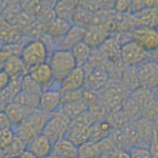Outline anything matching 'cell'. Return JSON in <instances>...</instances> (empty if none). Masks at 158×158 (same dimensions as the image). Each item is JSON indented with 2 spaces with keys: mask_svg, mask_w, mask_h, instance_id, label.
Here are the masks:
<instances>
[{
  "mask_svg": "<svg viewBox=\"0 0 158 158\" xmlns=\"http://www.w3.org/2000/svg\"><path fill=\"white\" fill-rule=\"evenodd\" d=\"M6 3H7V2H2V1H0V16H1L2 13H3V11H4V9H6Z\"/></svg>",
  "mask_w": 158,
  "mask_h": 158,
  "instance_id": "40",
  "label": "cell"
},
{
  "mask_svg": "<svg viewBox=\"0 0 158 158\" xmlns=\"http://www.w3.org/2000/svg\"><path fill=\"white\" fill-rule=\"evenodd\" d=\"M10 83H11V77L4 71H0V92L6 90Z\"/></svg>",
  "mask_w": 158,
  "mask_h": 158,
  "instance_id": "35",
  "label": "cell"
},
{
  "mask_svg": "<svg viewBox=\"0 0 158 158\" xmlns=\"http://www.w3.org/2000/svg\"><path fill=\"white\" fill-rule=\"evenodd\" d=\"M36 110H32L29 108L21 106V104L12 101L10 102L4 109V112L6 113V115L9 116L10 120L12 122V126L15 127L17 124H19L21 121H23L27 116H30L33 112H35Z\"/></svg>",
  "mask_w": 158,
  "mask_h": 158,
  "instance_id": "19",
  "label": "cell"
},
{
  "mask_svg": "<svg viewBox=\"0 0 158 158\" xmlns=\"http://www.w3.org/2000/svg\"><path fill=\"white\" fill-rule=\"evenodd\" d=\"M154 98H155V106H156L157 113H158V89H157V91L154 93Z\"/></svg>",
  "mask_w": 158,
  "mask_h": 158,
  "instance_id": "41",
  "label": "cell"
},
{
  "mask_svg": "<svg viewBox=\"0 0 158 158\" xmlns=\"http://www.w3.org/2000/svg\"><path fill=\"white\" fill-rule=\"evenodd\" d=\"M25 150H27V143L16 135L14 141L6 150H3V153L6 158H20Z\"/></svg>",
  "mask_w": 158,
  "mask_h": 158,
  "instance_id": "27",
  "label": "cell"
},
{
  "mask_svg": "<svg viewBox=\"0 0 158 158\" xmlns=\"http://www.w3.org/2000/svg\"><path fill=\"white\" fill-rule=\"evenodd\" d=\"M0 158H6V156H4V153L1 149H0Z\"/></svg>",
  "mask_w": 158,
  "mask_h": 158,
  "instance_id": "42",
  "label": "cell"
},
{
  "mask_svg": "<svg viewBox=\"0 0 158 158\" xmlns=\"http://www.w3.org/2000/svg\"><path fill=\"white\" fill-rule=\"evenodd\" d=\"M128 155L130 158H154L150 149L135 146L130 148Z\"/></svg>",
  "mask_w": 158,
  "mask_h": 158,
  "instance_id": "32",
  "label": "cell"
},
{
  "mask_svg": "<svg viewBox=\"0 0 158 158\" xmlns=\"http://www.w3.org/2000/svg\"><path fill=\"white\" fill-rule=\"evenodd\" d=\"M47 158H60V157H57V156H54V155H52L51 154L49 157H47Z\"/></svg>",
  "mask_w": 158,
  "mask_h": 158,
  "instance_id": "43",
  "label": "cell"
},
{
  "mask_svg": "<svg viewBox=\"0 0 158 158\" xmlns=\"http://www.w3.org/2000/svg\"><path fill=\"white\" fill-rule=\"evenodd\" d=\"M85 80L86 74L85 68L77 67L75 70L69 74L67 77L63 79L62 82H61V93L83 90V88L85 86Z\"/></svg>",
  "mask_w": 158,
  "mask_h": 158,
  "instance_id": "10",
  "label": "cell"
},
{
  "mask_svg": "<svg viewBox=\"0 0 158 158\" xmlns=\"http://www.w3.org/2000/svg\"><path fill=\"white\" fill-rule=\"evenodd\" d=\"M20 158H38V157H36L35 155H33L32 153H30L29 151H27V150H25V152L21 155V157H20Z\"/></svg>",
  "mask_w": 158,
  "mask_h": 158,
  "instance_id": "38",
  "label": "cell"
},
{
  "mask_svg": "<svg viewBox=\"0 0 158 158\" xmlns=\"http://www.w3.org/2000/svg\"><path fill=\"white\" fill-rule=\"evenodd\" d=\"M70 123V119L59 110L58 112L51 115L50 119L45 124L42 134L45 135L53 143H55L56 141L65 137Z\"/></svg>",
  "mask_w": 158,
  "mask_h": 158,
  "instance_id": "5",
  "label": "cell"
},
{
  "mask_svg": "<svg viewBox=\"0 0 158 158\" xmlns=\"http://www.w3.org/2000/svg\"><path fill=\"white\" fill-rule=\"evenodd\" d=\"M85 30L86 27H80V25H72V27L65 34V36H63L60 39L55 40L57 49L71 51L75 45H77L78 43L83 41V38H85Z\"/></svg>",
  "mask_w": 158,
  "mask_h": 158,
  "instance_id": "11",
  "label": "cell"
},
{
  "mask_svg": "<svg viewBox=\"0 0 158 158\" xmlns=\"http://www.w3.org/2000/svg\"><path fill=\"white\" fill-rule=\"evenodd\" d=\"M15 102L21 104V106L32 110H38V102H39V96L30 94L27 92L20 91L18 95L14 99Z\"/></svg>",
  "mask_w": 158,
  "mask_h": 158,
  "instance_id": "28",
  "label": "cell"
},
{
  "mask_svg": "<svg viewBox=\"0 0 158 158\" xmlns=\"http://www.w3.org/2000/svg\"><path fill=\"white\" fill-rule=\"evenodd\" d=\"M13 128L12 122L4 111H0V131Z\"/></svg>",
  "mask_w": 158,
  "mask_h": 158,
  "instance_id": "34",
  "label": "cell"
},
{
  "mask_svg": "<svg viewBox=\"0 0 158 158\" xmlns=\"http://www.w3.org/2000/svg\"><path fill=\"white\" fill-rule=\"evenodd\" d=\"M51 115L52 114L43 113L39 110H36L30 116H27L23 121L13 127L15 134L27 144L33 138L43 133L44 127Z\"/></svg>",
  "mask_w": 158,
  "mask_h": 158,
  "instance_id": "1",
  "label": "cell"
},
{
  "mask_svg": "<svg viewBox=\"0 0 158 158\" xmlns=\"http://www.w3.org/2000/svg\"><path fill=\"white\" fill-rule=\"evenodd\" d=\"M21 91L22 92H27V93L30 94H34V95H38L40 96L41 92L43 91V89L40 86L35 80H33L31 78V76L27 74V75L23 76L21 81Z\"/></svg>",
  "mask_w": 158,
  "mask_h": 158,
  "instance_id": "30",
  "label": "cell"
},
{
  "mask_svg": "<svg viewBox=\"0 0 158 158\" xmlns=\"http://www.w3.org/2000/svg\"><path fill=\"white\" fill-rule=\"evenodd\" d=\"M60 111L68 117L70 120L77 118L80 115H82L83 113L89 111V104L85 102V100L80 99L77 101H73V102L69 103H63L61 106Z\"/></svg>",
  "mask_w": 158,
  "mask_h": 158,
  "instance_id": "23",
  "label": "cell"
},
{
  "mask_svg": "<svg viewBox=\"0 0 158 158\" xmlns=\"http://www.w3.org/2000/svg\"><path fill=\"white\" fill-rule=\"evenodd\" d=\"M53 142L45 135L40 134L27 144V151L38 158H47L52 154Z\"/></svg>",
  "mask_w": 158,
  "mask_h": 158,
  "instance_id": "14",
  "label": "cell"
},
{
  "mask_svg": "<svg viewBox=\"0 0 158 158\" xmlns=\"http://www.w3.org/2000/svg\"><path fill=\"white\" fill-rule=\"evenodd\" d=\"M23 38H25V36L22 35V33L15 25L0 17V40L4 45L22 42Z\"/></svg>",
  "mask_w": 158,
  "mask_h": 158,
  "instance_id": "17",
  "label": "cell"
},
{
  "mask_svg": "<svg viewBox=\"0 0 158 158\" xmlns=\"http://www.w3.org/2000/svg\"><path fill=\"white\" fill-rule=\"evenodd\" d=\"M108 39V33L102 27L98 25H90L85 30V35L83 38V42L91 49L99 48L102 43Z\"/></svg>",
  "mask_w": 158,
  "mask_h": 158,
  "instance_id": "20",
  "label": "cell"
},
{
  "mask_svg": "<svg viewBox=\"0 0 158 158\" xmlns=\"http://www.w3.org/2000/svg\"><path fill=\"white\" fill-rule=\"evenodd\" d=\"M71 51L75 57L78 67H85V63L89 62V59H90L92 54V49L88 47L83 41L75 45Z\"/></svg>",
  "mask_w": 158,
  "mask_h": 158,
  "instance_id": "26",
  "label": "cell"
},
{
  "mask_svg": "<svg viewBox=\"0 0 158 158\" xmlns=\"http://www.w3.org/2000/svg\"><path fill=\"white\" fill-rule=\"evenodd\" d=\"M82 91L83 90L61 93V95H62V104L73 102V101H77V100L82 99Z\"/></svg>",
  "mask_w": 158,
  "mask_h": 158,
  "instance_id": "33",
  "label": "cell"
},
{
  "mask_svg": "<svg viewBox=\"0 0 158 158\" xmlns=\"http://www.w3.org/2000/svg\"><path fill=\"white\" fill-rule=\"evenodd\" d=\"M2 71H4L11 78H14L17 76L27 75L30 72V69L25 65L20 56H12L4 64Z\"/></svg>",
  "mask_w": 158,
  "mask_h": 158,
  "instance_id": "21",
  "label": "cell"
},
{
  "mask_svg": "<svg viewBox=\"0 0 158 158\" xmlns=\"http://www.w3.org/2000/svg\"><path fill=\"white\" fill-rule=\"evenodd\" d=\"M62 106V95L59 88L45 89L41 92L38 102V110L47 114H54Z\"/></svg>",
  "mask_w": 158,
  "mask_h": 158,
  "instance_id": "9",
  "label": "cell"
},
{
  "mask_svg": "<svg viewBox=\"0 0 158 158\" xmlns=\"http://www.w3.org/2000/svg\"><path fill=\"white\" fill-rule=\"evenodd\" d=\"M77 6H78L77 2H72V1L58 2V3H56V6L54 7L56 17H59L61 19L71 21Z\"/></svg>",
  "mask_w": 158,
  "mask_h": 158,
  "instance_id": "25",
  "label": "cell"
},
{
  "mask_svg": "<svg viewBox=\"0 0 158 158\" xmlns=\"http://www.w3.org/2000/svg\"><path fill=\"white\" fill-rule=\"evenodd\" d=\"M72 27L71 21L61 19L59 17H54L44 24V32L47 35L52 37L53 39H60L70 31Z\"/></svg>",
  "mask_w": 158,
  "mask_h": 158,
  "instance_id": "16",
  "label": "cell"
},
{
  "mask_svg": "<svg viewBox=\"0 0 158 158\" xmlns=\"http://www.w3.org/2000/svg\"><path fill=\"white\" fill-rule=\"evenodd\" d=\"M29 75L33 80H35L38 85L41 86L43 90L50 89L55 82L54 74H53L52 69H51L50 64L48 62L30 69Z\"/></svg>",
  "mask_w": 158,
  "mask_h": 158,
  "instance_id": "12",
  "label": "cell"
},
{
  "mask_svg": "<svg viewBox=\"0 0 158 158\" xmlns=\"http://www.w3.org/2000/svg\"><path fill=\"white\" fill-rule=\"evenodd\" d=\"M129 2H122V1H120V2H118V3H116L115 4V6H116V9L117 10H119V11H123V10H126L127 7L129 6Z\"/></svg>",
  "mask_w": 158,
  "mask_h": 158,
  "instance_id": "37",
  "label": "cell"
},
{
  "mask_svg": "<svg viewBox=\"0 0 158 158\" xmlns=\"http://www.w3.org/2000/svg\"><path fill=\"white\" fill-rule=\"evenodd\" d=\"M139 88L153 91L158 89V63L149 59L137 67Z\"/></svg>",
  "mask_w": 158,
  "mask_h": 158,
  "instance_id": "6",
  "label": "cell"
},
{
  "mask_svg": "<svg viewBox=\"0 0 158 158\" xmlns=\"http://www.w3.org/2000/svg\"><path fill=\"white\" fill-rule=\"evenodd\" d=\"M12 54L9 52V51H6V49H1L0 50V71L3 70V67L4 64L7 62V60L10 59V58L12 57Z\"/></svg>",
  "mask_w": 158,
  "mask_h": 158,
  "instance_id": "36",
  "label": "cell"
},
{
  "mask_svg": "<svg viewBox=\"0 0 158 158\" xmlns=\"http://www.w3.org/2000/svg\"><path fill=\"white\" fill-rule=\"evenodd\" d=\"M149 59H151V53L144 51L133 40L121 47V61L128 67L137 68Z\"/></svg>",
  "mask_w": 158,
  "mask_h": 158,
  "instance_id": "7",
  "label": "cell"
},
{
  "mask_svg": "<svg viewBox=\"0 0 158 158\" xmlns=\"http://www.w3.org/2000/svg\"><path fill=\"white\" fill-rule=\"evenodd\" d=\"M93 118L94 116L88 111L77 118L71 120L65 137L75 144H77L78 147L90 141L92 126L95 122V119Z\"/></svg>",
  "mask_w": 158,
  "mask_h": 158,
  "instance_id": "3",
  "label": "cell"
},
{
  "mask_svg": "<svg viewBox=\"0 0 158 158\" xmlns=\"http://www.w3.org/2000/svg\"><path fill=\"white\" fill-rule=\"evenodd\" d=\"M132 40L149 53L158 49V30L154 27H139L132 33Z\"/></svg>",
  "mask_w": 158,
  "mask_h": 158,
  "instance_id": "8",
  "label": "cell"
},
{
  "mask_svg": "<svg viewBox=\"0 0 158 158\" xmlns=\"http://www.w3.org/2000/svg\"><path fill=\"white\" fill-rule=\"evenodd\" d=\"M79 147L67 137L53 143L52 155L60 158H78Z\"/></svg>",
  "mask_w": 158,
  "mask_h": 158,
  "instance_id": "18",
  "label": "cell"
},
{
  "mask_svg": "<svg viewBox=\"0 0 158 158\" xmlns=\"http://www.w3.org/2000/svg\"><path fill=\"white\" fill-rule=\"evenodd\" d=\"M85 74H86L85 85H88L90 90L96 91L103 88V86L108 85L109 73L104 69L99 67V65L92 64L91 70L89 72L85 71Z\"/></svg>",
  "mask_w": 158,
  "mask_h": 158,
  "instance_id": "15",
  "label": "cell"
},
{
  "mask_svg": "<svg viewBox=\"0 0 158 158\" xmlns=\"http://www.w3.org/2000/svg\"><path fill=\"white\" fill-rule=\"evenodd\" d=\"M15 138H16V134H15V131L13 128L0 131V149L2 151L6 150L14 141Z\"/></svg>",
  "mask_w": 158,
  "mask_h": 158,
  "instance_id": "31",
  "label": "cell"
},
{
  "mask_svg": "<svg viewBox=\"0 0 158 158\" xmlns=\"http://www.w3.org/2000/svg\"><path fill=\"white\" fill-rule=\"evenodd\" d=\"M50 51L45 43L40 39L30 40L24 44L21 52V59L29 69L48 62L50 58Z\"/></svg>",
  "mask_w": 158,
  "mask_h": 158,
  "instance_id": "4",
  "label": "cell"
},
{
  "mask_svg": "<svg viewBox=\"0 0 158 158\" xmlns=\"http://www.w3.org/2000/svg\"><path fill=\"white\" fill-rule=\"evenodd\" d=\"M126 92V88L121 85L110 86L102 96V103L106 106V109L109 108L116 111L121 104H123L124 100L128 97Z\"/></svg>",
  "mask_w": 158,
  "mask_h": 158,
  "instance_id": "13",
  "label": "cell"
},
{
  "mask_svg": "<svg viewBox=\"0 0 158 158\" xmlns=\"http://www.w3.org/2000/svg\"><path fill=\"white\" fill-rule=\"evenodd\" d=\"M151 59L156 61V62L158 63V49L155 50L153 53H151Z\"/></svg>",
  "mask_w": 158,
  "mask_h": 158,
  "instance_id": "39",
  "label": "cell"
},
{
  "mask_svg": "<svg viewBox=\"0 0 158 158\" xmlns=\"http://www.w3.org/2000/svg\"><path fill=\"white\" fill-rule=\"evenodd\" d=\"M138 135V138L143 139V140H151L153 137V126L152 122L148 119H141L137 122L136 128H135Z\"/></svg>",
  "mask_w": 158,
  "mask_h": 158,
  "instance_id": "29",
  "label": "cell"
},
{
  "mask_svg": "<svg viewBox=\"0 0 158 158\" xmlns=\"http://www.w3.org/2000/svg\"><path fill=\"white\" fill-rule=\"evenodd\" d=\"M103 151L101 141H88L81 144L78 150V158H97Z\"/></svg>",
  "mask_w": 158,
  "mask_h": 158,
  "instance_id": "24",
  "label": "cell"
},
{
  "mask_svg": "<svg viewBox=\"0 0 158 158\" xmlns=\"http://www.w3.org/2000/svg\"><path fill=\"white\" fill-rule=\"evenodd\" d=\"M48 63L53 71L55 81L60 85L63 79L78 67L72 51L61 49H56L51 53Z\"/></svg>",
  "mask_w": 158,
  "mask_h": 158,
  "instance_id": "2",
  "label": "cell"
},
{
  "mask_svg": "<svg viewBox=\"0 0 158 158\" xmlns=\"http://www.w3.org/2000/svg\"><path fill=\"white\" fill-rule=\"evenodd\" d=\"M121 47L115 38H108L100 45L101 54L106 57V60L116 63L118 60H121Z\"/></svg>",
  "mask_w": 158,
  "mask_h": 158,
  "instance_id": "22",
  "label": "cell"
}]
</instances>
